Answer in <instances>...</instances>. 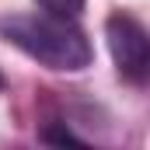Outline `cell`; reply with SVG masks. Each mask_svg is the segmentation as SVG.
<instances>
[{
    "label": "cell",
    "instance_id": "1",
    "mask_svg": "<svg viewBox=\"0 0 150 150\" xmlns=\"http://www.w3.org/2000/svg\"><path fill=\"white\" fill-rule=\"evenodd\" d=\"M0 32L25 56H32L35 63L59 70V74H80L94 59V49L84 35V28L70 14H52V11L11 14L0 21Z\"/></svg>",
    "mask_w": 150,
    "mask_h": 150
},
{
    "label": "cell",
    "instance_id": "2",
    "mask_svg": "<svg viewBox=\"0 0 150 150\" xmlns=\"http://www.w3.org/2000/svg\"><path fill=\"white\" fill-rule=\"evenodd\" d=\"M105 38H108V52H112L119 74L126 77L129 84H143L150 74V38L147 28L126 14V11H115L105 21Z\"/></svg>",
    "mask_w": 150,
    "mask_h": 150
},
{
    "label": "cell",
    "instance_id": "3",
    "mask_svg": "<svg viewBox=\"0 0 150 150\" xmlns=\"http://www.w3.org/2000/svg\"><path fill=\"white\" fill-rule=\"evenodd\" d=\"M42 140H45V143H59V147H67V143H74V147H84V140L77 136V133L67 126V122H59L56 129H52V126H45V129H42Z\"/></svg>",
    "mask_w": 150,
    "mask_h": 150
},
{
    "label": "cell",
    "instance_id": "4",
    "mask_svg": "<svg viewBox=\"0 0 150 150\" xmlns=\"http://www.w3.org/2000/svg\"><path fill=\"white\" fill-rule=\"evenodd\" d=\"M38 7L42 11H52V14H70V18H77L80 7H84V0H38Z\"/></svg>",
    "mask_w": 150,
    "mask_h": 150
},
{
    "label": "cell",
    "instance_id": "5",
    "mask_svg": "<svg viewBox=\"0 0 150 150\" xmlns=\"http://www.w3.org/2000/svg\"><path fill=\"white\" fill-rule=\"evenodd\" d=\"M0 87H4V74H0Z\"/></svg>",
    "mask_w": 150,
    "mask_h": 150
}]
</instances>
